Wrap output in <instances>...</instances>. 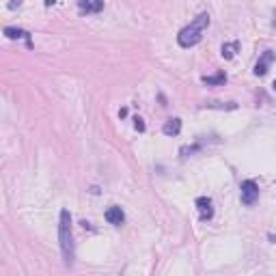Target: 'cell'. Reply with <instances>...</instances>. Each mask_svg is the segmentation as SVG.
Wrapping results in <instances>:
<instances>
[{
	"instance_id": "cell-8",
	"label": "cell",
	"mask_w": 276,
	"mask_h": 276,
	"mask_svg": "<svg viewBox=\"0 0 276 276\" xmlns=\"http://www.w3.org/2000/svg\"><path fill=\"white\" fill-rule=\"evenodd\" d=\"M162 132L166 134V136H177L181 132V119H168L166 123H164V128H162Z\"/></svg>"
},
{
	"instance_id": "cell-13",
	"label": "cell",
	"mask_w": 276,
	"mask_h": 276,
	"mask_svg": "<svg viewBox=\"0 0 276 276\" xmlns=\"http://www.w3.org/2000/svg\"><path fill=\"white\" fill-rule=\"evenodd\" d=\"M199 149H201V144H192V147H181L179 153H181V157H188L190 153H194V151H199Z\"/></svg>"
},
{
	"instance_id": "cell-15",
	"label": "cell",
	"mask_w": 276,
	"mask_h": 276,
	"mask_svg": "<svg viewBox=\"0 0 276 276\" xmlns=\"http://www.w3.org/2000/svg\"><path fill=\"white\" fill-rule=\"evenodd\" d=\"M19 4H22V0H11V2H9V9L13 11V9H17Z\"/></svg>"
},
{
	"instance_id": "cell-14",
	"label": "cell",
	"mask_w": 276,
	"mask_h": 276,
	"mask_svg": "<svg viewBox=\"0 0 276 276\" xmlns=\"http://www.w3.org/2000/svg\"><path fill=\"white\" fill-rule=\"evenodd\" d=\"M134 128L138 130V132H144V121L140 119V117H136V119H134Z\"/></svg>"
},
{
	"instance_id": "cell-2",
	"label": "cell",
	"mask_w": 276,
	"mask_h": 276,
	"mask_svg": "<svg viewBox=\"0 0 276 276\" xmlns=\"http://www.w3.org/2000/svg\"><path fill=\"white\" fill-rule=\"evenodd\" d=\"M207 26H209V13H199V15L194 17L192 24L179 30V35H177V41H179L181 48H194L196 43H201L203 30H205Z\"/></svg>"
},
{
	"instance_id": "cell-16",
	"label": "cell",
	"mask_w": 276,
	"mask_h": 276,
	"mask_svg": "<svg viewBox=\"0 0 276 276\" xmlns=\"http://www.w3.org/2000/svg\"><path fill=\"white\" fill-rule=\"evenodd\" d=\"M274 91H276V82H274Z\"/></svg>"
},
{
	"instance_id": "cell-11",
	"label": "cell",
	"mask_w": 276,
	"mask_h": 276,
	"mask_svg": "<svg viewBox=\"0 0 276 276\" xmlns=\"http://www.w3.org/2000/svg\"><path fill=\"white\" fill-rule=\"evenodd\" d=\"M4 35L9 39H28V32L22 30V28H11V26H6L4 28Z\"/></svg>"
},
{
	"instance_id": "cell-1",
	"label": "cell",
	"mask_w": 276,
	"mask_h": 276,
	"mask_svg": "<svg viewBox=\"0 0 276 276\" xmlns=\"http://www.w3.org/2000/svg\"><path fill=\"white\" fill-rule=\"evenodd\" d=\"M58 240H61V251L65 264L71 266L76 259V246H74V233H71V214L69 209H61V220H58Z\"/></svg>"
},
{
	"instance_id": "cell-12",
	"label": "cell",
	"mask_w": 276,
	"mask_h": 276,
	"mask_svg": "<svg viewBox=\"0 0 276 276\" xmlns=\"http://www.w3.org/2000/svg\"><path fill=\"white\" fill-rule=\"evenodd\" d=\"M207 108H218V110H233L235 108V104H220V102H209V104H205Z\"/></svg>"
},
{
	"instance_id": "cell-6",
	"label": "cell",
	"mask_w": 276,
	"mask_h": 276,
	"mask_svg": "<svg viewBox=\"0 0 276 276\" xmlns=\"http://www.w3.org/2000/svg\"><path fill=\"white\" fill-rule=\"evenodd\" d=\"M196 207H199V212H201V220H209L214 216L212 199H207V196H199V199H196Z\"/></svg>"
},
{
	"instance_id": "cell-4",
	"label": "cell",
	"mask_w": 276,
	"mask_h": 276,
	"mask_svg": "<svg viewBox=\"0 0 276 276\" xmlns=\"http://www.w3.org/2000/svg\"><path fill=\"white\" fill-rule=\"evenodd\" d=\"M104 218H106L108 225H113V227H121L123 222H126V214H123V209H121V207L113 205V207H108V209H106Z\"/></svg>"
},
{
	"instance_id": "cell-7",
	"label": "cell",
	"mask_w": 276,
	"mask_h": 276,
	"mask_svg": "<svg viewBox=\"0 0 276 276\" xmlns=\"http://www.w3.org/2000/svg\"><path fill=\"white\" fill-rule=\"evenodd\" d=\"M272 61H274V54H272V52H266V54L261 56V61L255 65V76H266L268 74V67H270Z\"/></svg>"
},
{
	"instance_id": "cell-9",
	"label": "cell",
	"mask_w": 276,
	"mask_h": 276,
	"mask_svg": "<svg viewBox=\"0 0 276 276\" xmlns=\"http://www.w3.org/2000/svg\"><path fill=\"white\" fill-rule=\"evenodd\" d=\"M227 82V74H216V76H205L203 78V84H207V87H220V84Z\"/></svg>"
},
{
	"instance_id": "cell-5",
	"label": "cell",
	"mask_w": 276,
	"mask_h": 276,
	"mask_svg": "<svg viewBox=\"0 0 276 276\" xmlns=\"http://www.w3.org/2000/svg\"><path fill=\"white\" fill-rule=\"evenodd\" d=\"M78 9L84 15H91V13H100L104 9V0H78Z\"/></svg>"
},
{
	"instance_id": "cell-3",
	"label": "cell",
	"mask_w": 276,
	"mask_h": 276,
	"mask_svg": "<svg viewBox=\"0 0 276 276\" xmlns=\"http://www.w3.org/2000/svg\"><path fill=\"white\" fill-rule=\"evenodd\" d=\"M240 192H242V203H244V205H253V203L259 199V186L253 179L242 181Z\"/></svg>"
},
{
	"instance_id": "cell-10",
	"label": "cell",
	"mask_w": 276,
	"mask_h": 276,
	"mask_svg": "<svg viewBox=\"0 0 276 276\" xmlns=\"http://www.w3.org/2000/svg\"><path fill=\"white\" fill-rule=\"evenodd\" d=\"M240 50V43L238 41H231V43H225L222 45V58H227V61H231V58L238 54Z\"/></svg>"
}]
</instances>
